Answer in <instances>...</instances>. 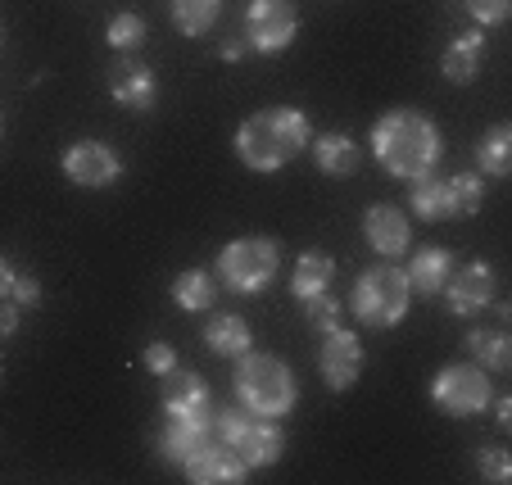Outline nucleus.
<instances>
[{
	"label": "nucleus",
	"instance_id": "6",
	"mask_svg": "<svg viewBox=\"0 0 512 485\" xmlns=\"http://www.w3.org/2000/svg\"><path fill=\"white\" fill-rule=\"evenodd\" d=\"M281 272V245L272 236H236L218 254V277L236 295H259L277 282Z\"/></svg>",
	"mask_w": 512,
	"mask_h": 485
},
{
	"label": "nucleus",
	"instance_id": "37",
	"mask_svg": "<svg viewBox=\"0 0 512 485\" xmlns=\"http://www.w3.org/2000/svg\"><path fill=\"white\" fill-rule=\"evenodd\" d=\"M241 55H245V41H227V46H223V59H227V64H236Z\"/></svg>",
	"mask_w": 512,
	"mask_h": 485
},
{
	"label": "nucleus",
	"instance_id": "20",
	"mask_svg": "<svg viewBox=\"0 0 512 485\" xmlns=\"http://www.w3.org/2000/svg\"><path fill=\"white\" fill-rule=\"evenodd\" d=\"M408 209L422 223H454V200H449V182H440L435 173L413 177L408 186Z\"/></svg>",
	"mask_w": 512,
	"mask_h": 485
},
{
	"label": "nucleus",
	"instance_id": "13",
	"mask_svg": "<svg viewBox=\"0 0 512 485\" xmlns=\"http://www.w3.org/2000/svg\"><path fill=\"white\" fill-rule=\"evenodd\" d=\"M159 399H164L168 418H200V413H213L209 381H204V372H195V368H168Z\"/></svg>",
	"mask_w": 512,
	"mask_h": 485
},
{
	"label": "nucleus",
	"instance_id": "29",
	"mask_svg": "<svg viewBox=\"0 0 512 485\" xmlns=\"http://www.w3.org/2000/svg\"><path fill=\"white\" fill-rule=\"evenodd\" d=\"M476 476L490 485H508L512 481V454L503 445H481L476 449Z\"/></svg>",
	"mask_w": 512,
	"mask_h": 485
},
{
	"label": "nucleus",
	"instance_id": "38",
	"mask_svg": "<svg viewBox=\"0 0 512 485\" xmlns=\"http://www.w3.org/2000/svg\"><path fill=\"white\" fill-rule=\"evenodd\" d=\"M0 132H5V118H0Z\"/></svg>",
	"mask_w": 512,
	"mask_h": 485
},
{
	"label": "nucleus",
	"instance_id": "28",
	"mask_svg": "<svg viewBox=\"0 0 512 485\" xmlns=\"http://www.w3.org/2000/svg\"><path fill=\"white\" fill-rule=\"evenodd\" d=\"M105 37H109V46H114V50H127V55H132V50L145 41V19H141V14H132V10L114 14V19H109V28H105Z\"/></svg>",
	"mask_w": 512,
	"mask_h": 485
},
{
	"label": "nucleus",
	"instance_id": "19",
	"mask_svg": "<svg viewBox=\"0 0 512 485\" xmlns=\"http://www.w3.org/2000/svg\"><path fill=\"white\" fill-rule=\"evenodd\" d=\"M204 345L223 359H241V354L254 350V336H250V322L241 313H213L204 322Z\"/></svg>",
	"mask_w": 512,
	"mask_h": 485
},
{
	"label": "nucleus",
	"instance_id": "31",
	"mask_svg": "<svg viewBox=\"0 0 512 485\" xmlns=\"http://www.w3.org/2000/svg\"><path fill=\"white\" fill-rule=\"evenodd\" d=\"M467 14H472L481 28H499L512 14V0H467Z\"/></svg>",
	"mask_w": 512,
	"mask_h": 485
},
{
	"label": "nucleus",
	"instance_id": "17",
	"mask_svg": "<svg viewBox=\"0 0 512 485\" xmlns=\"http://www.w3.org/2000/svg\"><path fill=\"white\" fill-rule=\"evenodd\" d=\"M449 272H454V254L440 250V245H426V250H417L413 259H408L404 277H408V291H413V295H426V300H435V295L445 291Z\"/></svg>",
	"mask_w": 512,
	"mask_h": 485
},
{
	"label": "nucleus",
	"instance_id": "8",
	"mask_svg": "<svg viewBox=\"0 0 512 485\" xmlns=\"http://www.w3.org/2000/svg\"><path fill=\"white\" fill-rule=\"evenodd\" d=\"M300 37V10L295 0H250L245 10V46L259 55H281Z\"/></svg>",
	"mask_w": 512,
	"mask_h": 485
},
{
	"label": "nucleus",
	"instance_id": "12",
	"mask_svg": "<svg viewBox=\"0 0 512 485\" xmlns=\"http://www.w3.org/2000/svg\"><path fill=\"white\" fill-rule=\"evenodd\" d=\"M109 96L118 100L123 109H132V114H150L159 100V82H155V68L141 64V59H118L114 68H109Z\"/></svg>",
	"mask_w": 512,
	"mask_h": 485
},
{
	"label": "nucleus",
	"instance_id": "22",
	"mask_svg": "<svg viewBox=\"0 0 512 485\" xmlns=\"http://www.w3.org/2000/svg\"><path fill=\"white\" fill-rule=\"evenodd\" d=\"M481 55H485V37L481 32H463V37L445 50L440 73H445L454 87H467V82H476V73H481Z\"/></svg>",
	"mask_w": 512,
	"mask_h": 485
},
{
	"label": "nucleus",
	"instance_id": "7",
	"mask_svg": "<svg viewBox=\"0 0 512 485\" xmlns=\"http://www.w3.org/2000/svg\"><path fill=\"white\" fill-rule=\"evenodd\" d=\"M431 399L440 413H449V418H476V413L490 408L494 381H490V372L476 368V363H449V368L435 372Z\"/></svg>",
	"mask_w": 512,
	"mask_h": 485
},
{
	"label": "nucleus",
	"instance_id": "18",
	"mask_svg": "<svg viewBox=\"0 0 512 485\" xmlns=\"http://www.w3.org/2000/svg\"><path fill=\"white\" fill-rule=\"evenodd\" d=\"M309 150H313V164H318L327 177H354L358 164H363L358 141L345 132H322L318 141H309Z\"/></svg>",
	"mask_w": 512,
	"mask_h": 485
},
{
	"label": "nucleus",
	"instance_id": "15",
	"mask_svg": "<svg viewBox=\"0 0 512 485\" xmlns=\"http://www.w3.org/2000/svg\"><path fill=\"white\" fill-rule=\"evenodd\" d=\"M182 472H186V481H195V485H241L245 476H250V467H245V458L236 454V449H227L223 440H209Z\"/></svg>",
	"mask_w": 512,
	"mask_h": 485
},
{
	"label": "nucleus",
	"instance_id": "3",
	"mask_svg": "<svg viewBox=\"0 0 512 485\" xmlns=\"http://www.w3.org/2000/svg\"><path fill=\"white\" fill-rule=\"evenodd\" d=\"M232 390L236 404H245L259 418H286V413H295V399H300V386H295L286 363L277 354H254V350L241 354V363H236Z\"/></svg>",
	"mask_w": 512,
	"mask_h": 485
},
{
	"label": "nucleus",
	"instance_id": "14",
	"mask_svg": "<svg viewBox=\"0 0 512 485\" xmlns=\"http://www.w3.org/2000/svg\"><path fill=\"white\" fill-rule=\"evenodd\" d=\"M363 236H368V245L381 259H399L413 245V227H408L399 204H372L368 214H363Z\"/></svg>",
	"mask_w": 512,
	"mask_h": 485
},
{
	"label": "nucleus",
	"instance_id": "25",
	"mask_svg": "<svg viewBox=\"0 0 512 485\" xmlns=\"http://www.w3.org/2000/svg\"><path fill=\"white\" fill-rule=\"evenodd\" d=\"M476 168H481L485 177L512 173V127L508 123H494L490 132L481 136V146H476Z\"/></svg>",
	"mask_w": 512,
	"mask_h": 485
},
{
	"label": "nucleus",
	"instance_id": "5",
	"mask_svg": "<svg viewBox=\"0 0 512 485\" xmlns=\"http://www.w3.org/2000/svg\"><path fill=\"white\" fill-rule=\"evenodd\" d=\"M213 436L227 449L245 458V467H272L286 449V431L277 427V418H259L245 404H227L223 413H213Z\"/></svg>",
	"mask_w": 512,
	"mask_h": 485
},
{
	"label": "nucleus",
	"instance_id": "30",
	"mask_svg": "<svg viewBox=\"0 0 512 485\" xmlns=\"http://www.w3.org/2000/svg\"><path fill=\"white\" fill-rule=\"evenodd\" d=\"M304 318H309V327H318V331H331L340 322V300L331 291H322V295H313V300H304Z\"/></svg>",
	"mask_w": 512,
	"mask_h": 485
},
{
	"label": "nucleus",
	"instance_id": "27",
	"mask_svg": "<svg viewBox=\"0 0 512 485\" xmlns=\"http://www.w3.org/2000/svg\"><path fill=\"white\" fill-rule=\"evenodd\" d=\"M449 200H454V218L476 214V209L485 204V182H481V173H458V177H449Z\"/></svg>",
	"mask_w": 512,
	"mask_h": 485
},
{
	"label": "nucleus",
	"instance_id": "4",
	"mask_svg": "<svg viewBox=\"0 0 512 485\" xmlns=\"http://www.w3.org/2000/svg\"><path fill=\"white\" fill-rule=\"evenodd\" d=\"M413 309V291H408V277L404 268L395 263H377V268L358 272L354 291H349V313H354L363 327L372 331H386V327H399Z\"/></svg>",
	"mask_w": 512,
	"mask_h": 485
},
{
	"label": "nucleus",
	"instance_id": "36",
	"mask_svg": "<svg viewBox=\"0 0 512 485\" xmlns=\"http://www.w3.org/2000/svg\"><path fill=\"white\" fill-rule=\"evenodd\" d=\"M10 286H14V268L0 259V300H10Z\"/></svg>",
	"mask_w": 512,
	"mask_h": 485
},
{
	"label": "nucleus",
	"instance_id": "32",
	"mask_svg": "<svg viewBox=\"0 0 512 485\" xmlns=\"http://www.w3.org/2000/svg\"><path fill=\"white\" fill-rule=\"evenodd\" d=\"M141 363L155 372V377H164L168 368H177V350L168 345V340H150V345H145V354H141Z\"/></svg>",
	"mask_w": 512,
	"mask_h": 485
},
{
	"label": "nucleus",
	"instance_id": "23",
	"mask_svg": "<svg viewBox=\"0 0 512 485\" xmlns=\"http://www.w3.org/2000/svg\"><path fill=\"white\" fill-rule=\"evenodd\" d=\"M173 304L186 313H204L218 304V277L204 268H186L173 277Z\"/></svg>",
	"mask_w": 512,
	"mask_h": 485
},
{
	"label": "nucleus",
	"instance_id": "35",
	"mask_svg": "<svg viewBox=\"0 0 512 485\" xmlns=\"http://www.w3.org/2000/svg\"><path fill=\"white\" fill-rule=\"evenodd\" d=\"M490 404H494V418H499V427H508V422H512V395H494Z\"/></svg>",
	"mask_w": 512,
	"mask_h": 485
},
{
	"label": "nucleus",
	"instance_id": "24",
	"mask_svg": "<svg viewBox=\"0 0 512 485\" xmlns=\"http://www.w3.org/2000/svg\"><path fill=\"white\" fill-rule=\"evenodd\" d=\"M467 350L476 354V368H485V372H508L512 368V336L503 327L467 331Z\"/></svg>",
	"mask_w": 512,
	"mask_h": 485
},
{
	"label": "nucleus",
	"instance_id": "34",
	"mask_svg": "<svg viewBox=\"0 0 512 485\" xmlns=\"http://www.w3.org/2000/svg\"><path fill=\"white\" fill-rule=\"evenodd\" d=\"M19 327H23V309L14 300H0V340L19 336Z\"/></svg>",
	"mask_w": 512,
	"mask_h": 485
},
{
	"label": "nucleus",
	"instance_id": "16",
	"mask_svg": "<svg viewBox=\"0 0 512 485\" xmlns=\"http://www.w3.org/2000/svg\"><path fill=\"white\" fill-rule=\"evenodd\" d=\"M209 440H218L213 436V413H200V418H168L164 436H159V454L173 467H186Z\"/></svg>",
	"mask_w": 512,
	"mask_h": 485
},
{
	"label": "nucleus",
	"instance_id": "2",
	"mask_svg": "<svg viewBox=\"0 0 512 485\" xmlns=\"http://www.w3.org/2000/svg\"><path fill=\"white\" fill-rule=\"evenodd\" d=\"M313 141V127L300 109L290 105H272L250 114L236 127V159H241L250 173H277L290 159H300Z\"/></svg>",
	"mask_w": 512,
	"mask_h": 485
},
{
	"label": "nucleus",
	"instance_id": "26",
	"mask_svg": "<svg viewBox=\"0 0 512 485\" xmlns=\"http://www.w3.org/2000/svg\"><path fill=\"white\" fill-rule=\"evenodd\" d=\"M218 14H223V0H173V28L182 32V37H204V32H213Z\"/></svg>",
	"mask_w": 512,
	"mask_h": 485
},
{
	"label": "nucleus",
	"instance_id": "11",
	"mask_svg": "<svg viewBox=\"0 0 512 485\" xmlns=\"http://www.w3.org/2000/svg\"><path fill=\"white\" fill-rule=\"evenodd\" d=\"M318 372L322 381H327V390H349L358 381V372H363V345H358V336L349 327H331L322 331V350H318Z\"/></svg>",
	"mask_w": 512,
	"mask_h": 485
},
{
	"label": "nucleus",
	"instance_id": "21",
	"mask_svg": "<svg viewBox=\"0 0 512 485\" xmlns=\"http://www.w3.org/2000/svg\"><path fill=\"white\" fill-rule=\"evenodd\" d=\"M331 277H336V263H331V254L322 250H304L300 259H295V272H290V291H295V300H313V295L331 291Z\"/></svg>",
	"mask_w": 512,
	"mask_h": 485
},
{
	"label": "nucleus",
	"instance_id": "33",
	"mask_svg": "<svg viewBox=\"0 0 512 485\" xmlns=\"http://www.w3.org/2000/svg\"><path fill=\"white\" fill-rule=\"evenodd\" d=\"M10 300L19 304V309H37V304H41V282H37V277H32V272H14Z\"/></svg>",
	"mask_w": 512,
	"mask_h": 485
},
{
	"label": "nucleus",
	"instance_id": "1",
	"mask_svg": "<svg viewBox=\"0 0 512 485\" xmlns=\"http://www.w3.org/2000/svg\"><path fill=\"white\" fill-rule=\"evenodd\" d=\"M372 155L399 182L435 173L440 155H445V136L422 109H390L372 123Z\"/></svg>",
	"mask_w": 512,
	"mask_h": 485
},
{
	"label": "nucleus",
	"instance_id": "39",
	"mask_svg": "<svg viewBox=\"0 0 512 485\" xmlns=\"http://www.w3.org/2000/svg\"><path fill=\"white\" fill-rule=\"evenodd\" d=\"M0 37H5V28H0Z\"/></svg>",
	"mask_w": 512,
	"mask_h": 485
},
{
	"label": "nucleus",
	"instance_id": "9",
	"mask_svg": "<svg viewBox=\"0 0 512 485\" xmlns=\"http://www.w3.org/2000/svg\"><path fill=\"white\" fill-rule=\"evenodd\" d=\"M494 291H499V272L490 268V263H467V268H454L445 282V304L454 318H476L481 309H490L494 304Z\"/></svg>",
	"mask_w": 512,
	"mask_h": 485
},
{
	"label": "nucleus",
	"instance_id": "10",
	"mask_svg": "<svg viewBox=\"0 0 512 485\" xmlns=\"http://www.w3.org/2000/svg\"><path fill=\"white\" fill-rule=\"evenodd\" d=\"M64 177L73 186H87V191H100V186H114L123 177V159L105 146V141H73L64 150Z\"/></svg>",
	"mask_w": 512,
	"mask_h": 485
}]
</instances>
